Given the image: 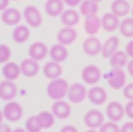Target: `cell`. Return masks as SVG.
Here are the masks:
<instances>
[{
  "label": "cell",
  "mask_w": 133,
  "mask_h": 132,
  "mask_svg": "<svg viewBox=\"0 0 133 132\" xmlns=\"http://www.w3.org/2000/svg\"><path fill=\"white\" fill-rule=\"evenodd\" d=\"M68 89V82L63 78H58L49 83L47 87V92L51 99L58 100L67 94Z\"/></svg>",
  "instance_id": "cell-1"
},
{
  "label": "cell",
  "mask_w": 133,
  "mask_h": 132,
  "mask_svg": "<svg viewBox=\"0 0 133 132\" xmlns=\"http://www.w3.org/2000/svg\"><path fill=\"white\" fill-rule=\"evenodd\" d=\"M3 116L8 121L16 122L19 121L23 115V109L21 105L17 102L7 103L3 107Z\"/></svg>",
  "instance_id": "cell-2"
},
{
  "label": "cell",
  "mask_w": 133,
  "mask_h": 132,
  "mask_svg": "<svg viewBox=\"0 0 133 132\" xmlns=\"http://www.w3.org/2000/svg\"><path fill=\"white\" fill-rule=\"evenodd\" d=\"M107 82L113 89L118 90L122 88L126 81V76L122 69L113 68L108 73Z\"/></svg>",
  "instance_id": "cell-3"
},
{
  "label": "cell",
  "mask_w": 133,
  "mask_h": 132,
  "mask_svg": "<svg viewBox=\"0 0 133 132\" xmlns=\"http://www.w3.org/2000/svg\"><path fill=\"white\" fill-rule=\"evenodd\" d=\"M23 16L27 23L32 28H37L42 23V16L34 6H26L23 10Z\"/></svg>",
  "instance_id": "cell-4"
},
{
  "label": "cell",
  "mask_w": 133,
  "mask_h": 132,
  "mask_svg": "<svg viewBox=\"0 0 133 132\" xmlns=\"http://www.w3.org/2000/svg\"><path fill=\"white\" fill-rule=\"evenodd\" d=\"M87 93L85 87L80 83H74L70 87L67 92L69 100L73 103H79L82 102Z\"/></svg>",
  "instance_id": "cell-5"
},
{
  "label": "cell",
  "mask_w": 133,
  "mask_h": 132,
  "mask_svg": "<svg viewBox=\"0 0 133 132\" xmlns=\"http://www.w3.org/2000/svg\"><path fill=\"white\" fill-rule=\"evenodd\" d=\"M101 75L100 69L94 65L86 66L81 73L83 80L89 85H93L99 81L101 78Z\"/></svg>",
  "instance_id": "cell-6"
},
{
  "label": "cell",
  "mask_w": 133,
  "mask_h": 132,
  "mask_svg": "<svg viewBox=\"0 0 133 132\" xmlns=\"http://www.w3.org/2000/svg\"><path fill=\"white\" fill-rule=\"evenodd\" d=\"M18 88L13 81L4 80L0 82V99L3 101H10L17 95Z\"/></svg>",
  "instance_id": "cell-7"
},
{
  "label": "cell",
  "mask_w": 133,
  "mask_h": 132,
  "mask_svg": "<svg viewBox=\"0 0 133 132\" xmlns=\"http://www.w3.org/2000/svg\"><path fill=\"white\" fill-rule=\"evenodd\" d=\"M85 125L89 128H96L100 127L103 123L104 117L101 112L96 109L88 111L84 116Z\"/></svg>",
  "instance_id": "cell-8"
},
{
  "label": "cell",
  "mask_w": 133,
  "mask_h": 132,
  "mask_svg": "<svg viewBox=\"0 0 133 132\" xmlns=\"http://www.w3.org/2000/svg\"><path fill=\"white\" fill-rule=\"evenodd\" d=\"M77 36L76 31L72 27H66L59 30L57 34V40L62 45H68L73 43Z\"/></svg>",
  "instance_id": "cell-9"
},
{
  "label": "cell",
  "mask_w": 133,
  "mask_h": 132,
  "mask_svg": "<svg viewBox=\"0 0 133 132\" xmlns=\"http://www.w3.org/2000/svg\"><path fill=\"white\" fill-rule=\"evenodd\" d=\"M101 42L96 37H90L84 41L83 43V50L84 52L89 56H96L101 51Z\"/></svg>",
  "instance_id": "cell-10"
},
{
  "label": "cell",
  "mask_w": 133,
  "mask_h": 132,
  "mask_svg": "<svg viewBox=\"0 0 133 132\" xmlns=\"http://www.w3.org/2000/svg\"><path fill=\"white\" fill-rule=\"evenodd\" d=\"M1 18L4 23L8 26L17 25L21 19V14L19 10L15 8H8L3 10Z\"/></svg>",
  "instance_id": "cell-11"
},
{
  "label": "cell",
  "mask_w": 133,
  "mask_h": 132,
  "mask_svg": "<svg viewBox=\"0 0 133 132\" xmlns=\"http://www.w3.org/2000/svg\"><path fill=\"white\" fill-rule=\"evenodd\" d=\"M47 47L42 42L37 41L33 43L29 49V55L31 58L38 62L44 59L47 55Z\"/></svg>",
  "instance_id": "cell-12"
},
{
  "label": "cell",
  "mask_w": 133,
  "mask_h": 132,
  "mask_svg": "<svg viewBox=\"0 0 133 132\" xmlns=\"http://www.w3.org/2000/svg\"><path fill=\"white\" fill-rule=\"evenodd\" d=\"M89 101L95 105H100L107 100V94L105 90L101 87L95 86L90 88L87 93Z\"/></svg>",
  "instance_id": "cell-13"
},
{
  "label": "cell",
  "mask_w": 133,
  "mask_h": 132,
  "mask_svg": "<svg viewBox=\"0 0 133 132\" xmlns=\"http://www.w3.org/2000/svg\"><path fill=\"white\" fill-rule=\"evenodd\" d=\"M21 73L26 77H33L37 74L39 66L37 61L32 58H26L23 60L20 65Z\"/></svg>",
  "instance_id": "cell-14"
},
{
  "label": "cell",
  "mask_w": 133,
  "mask_h": 132,
  "mask_svg": "<svg viewBox=\"0 0 133 132\" xmlns=\"http://www.w3.org/2000/svg\"><path fill=\"white\" fill-rule=\"evenodd\" d=\"M119 40L117 37L113 35L109 38L101 46L100 53L104 58H109L118 47Z\"/></svg>",
  "instance_id": "cell-15"
},
{
  "label": "cell",
  "mask_w": 133,
  "mask_h": 132,
  "mask_svg": "<svg viewBox=\"0 0 133 132\" xmlns=\"http://www.w3.org/2000/svg\"><path fill=\"white\" fill-rule=\"evenodd\" d=\"M101 26L107 32H113L118 27L119 21L118 17L112 13L103 15L100 19Z\"/></svg>",
  "instance_id": "cell-16"
},
{
  "label": "cell",
  "mask_w": 133,
  "mask_h": 132,
  "mask_svg": "<svg viewBox=\"0 0 133 132\" xmlns=\"http://www.w3.org/2000/svg\"><path fill=\"white\" fill-rule=\"evenodd\" d=\"M106 113L108 117L111 121H118L123 117L124 110L120 103L116 101H113L107 105Z\"/></svg>",
  "instance_id": "cell-17"
},
{
  "label": "cell",
  "mask_w": 133,
  "mask_h": 132,
  "mask_svg": "<svg viewBox=\"0 0 133 132\" xmlns=\"http://www.w3.org/2000/svg\"><path fill=\"white\" fill-rule=\"evenodd\" d=\"M53 114L60 119L68 118L71 113L70 105L65 101L58 100L55 102L51 107Z\"/></svg>",
  "instance_id": "cell-18"
},
{
  "label": "cell",
  "mask_w": 133,
  "mask_h": 132,
  "mask_svg": "<svg viewBox=\"0 0 133 132\" xmlns=\"http://www.w3.org/2000/svg\"><path fill=\"white\" fill-rule=\"evenodd\" d=\"M2 72L6 80L11 81L17 79L21 73L19 66L14 62L6 63L3 67Z\"/></svg>",
  "instance_id": "cell-19"
},
{
  "label": "cell",
  "mask_w": 133,
  "mask_h": 132,
  "mask_svg": "<svg viewBox=\"0 0 133 132\" xmlns=\"http://www.w3.org/2000/svg\"><path fill=\"white\" fill-rule=\"evenodd\" d=\"M43 73L48 78H58L62 73V68L59 63L50 61L46 63L43 67Z\"/></svg>",
  "instance_id": "cell-20"
},
{
  "label": "cell",
  "mask_w": 133,
  "mask_h": 132,
  "mask_svg": "<svg viewBox=\"0 0 133 132\" xmlns=\"http://www.w3.org/2000/svg\"><path fill=\"white\" fill-rule=\"evenodd\" d=\"M61 21L66 27H72L76 25L79 21L78 13L73 9H68L62 12Z\"/></svg>",
  "instance_id": "cell-21"
},
{
  "label": "cell",
  "mask_w": 133,
  "mask_h": 132,
  "mask_svg": "<svg viewBox=\"0 0 133 132\" xmlns=\"http://www.w3.org/2000/svg\"><path fill=\"white\" fill-rule=\"evenodd\" d=\"M49 54L53 61L59 63L64 61L67 58L68 51L64 45L56 44L51 47Z\"/></svg>",
  "instance_id": "cell-22"
},
{
  "label": "cell",
  "mask_w": 133,
  "mask_h": 132,
  "mask_svg": "<svg viewBox=\"0 0 133 132\" xmlns=\"http://www.w3.org/2000/svg\"><path fill=\"white\" fill-rule=\"evenodd\" d=\"M112 13L117 17H123L130 11V6L126 0H114L111 6Z\"/></svg>",
  "instance_id": "cell-23"
},
{
  "label": "cell",
  "mask_w": 133,
  "mask_h": 132,
  "mask_svg": "<svg viewBox=\"0 0 133 132\" xmlns=\"http://www.w3.org/2000/svg\"><path fill=\"white\" fill-rule=\"evenodd\" d=\"M64 4L62 0H47L45 5V9L50 17L58 16L63 11Z\"/></svg>",
  "instance_id": "cell-24"
},
{
  "label": "cell",
  "mask_w": 133,
  "mask_h": 132,
  "mask_svg": "<svg viewBox=\"0 0 133 132\" xmlns=\"http://www.w3.org/2000/svg\"><path fill=\"white\" fill-rule=\"evenodd\" d=\"M100 26V19L97 15L85 17L84 29L87 34L91 35L96 34L99 31Z\"/></svg>",
  "instance_id": "cell-25"
},
{
  "label": "cell",
  "mask_w": 133,
  "mask_h": 132,
  "mask_svg": "<svg viewBox=\"0 0 133 132\" xmlns=\"http://www.w3.org/2000/svg\"><path fill=\"white\" fill-rule=\"evenodd\" d=\"M109 58L110 65L113 68L121 69L128 61V56L122 51H115Z\"/></svg>",
  "instance_id": "cell-26"
},
{
  "label": "cell",
  "mask_w": 133,
  "mask_h": 132,
  "mask_svg": "<svg viewBox=\"0 0 133 132\" xmlns=\"http://www.w3.org/2000/svg\"><path fill=\"white\" fill-rule=\"evenodd\" d=\"M30 30L25 25H20L17 26L13 30L12 38L17 43H23L26 42L30 37Z\"/></svg>",
  "instance_id": "cell-27"
},
{
  "label": "cell",
  "mask_w": 133,
  "mask_h": 132,
  "mask_svg": "<svg viewBox=\"0 0 133 132\" xmlns=\"http://www.w3.org/2000/svg\"><path fill=\"white\" fill-rule=\"evenodd\" d=\"M98 11L97 3L91 0H84L79 6V11L85 17L96 15Z\"/></svg>",
  "instance_id": "cell-28"
},
{
  "label": "cell",
  "mask_w": 133,
  "mask_h": 132,
  "mask_svg": "<svg viewBox=\"0 0 133 132\" xmlns=\"http://www.w3.org/2000/svg\"><path fill=\"white\" fill-rule=\"evenodd\" d=\"M119 30L121 34L126 38L133 36V19L131 18L124 19L119 24Z\"/></svg>",
  "instance_id": "cell-29"
},
{
  "label": "cell",
  "mask_w": 133,
  "mask_h": 132,
  "mask_svg": "<svg viewBox=\"0 0 133 132\" xmlns=\"http://www.w3.org/2000/svg\"><path fill=\"white\" fill-rule=\"evenodd\" d=\"M37 117L42 128H50L55 123L53 115L48 111H42L37 115Z\"/></svg>",
  "instance_id": "cell-30"
},
{
  "label": "cell",
  "mask_w": 133,
  "mask_h": 132,
  "mask_svg": "<svg viewBox=\"0 0 133 132\" xmlns=\"http://www.w3.org/2000/svg\"><path fill=\"white\" fill-rule=\"evenodd\" d=\"M25 128L28 132H40L42 128L38 121L37 115L29 117L25 122Z\"/></svg>",
  "instance_id": "cell-31"
},
{
  "label": "cell",
  "mask_w": 133,
  "mask_h": 132,
  "mask_svg": "<svg viewBox=\"0 0 133 132\" xmlns=\"http://www.w3.org/2000/svg\"><path fill=\"white\" fill-rule=\"evenodd\" d=\"M11 55V52L9 46L4 44H0V64L7 63Z\"/></svg>",
  "instance_id": "cell-32"
},
{
  "label": "cell",
  "mask_w": 133,
  "mask_h": 132,
  "mask_svg": "<svg viewBox=\"0 0 133 132\" xmlns=\"http://www.w3.org/2000/svg\"><path fill=\"white\" fill-rule=\"evenodd\" d=\"M99 132H119L118 125L113 122H108L100 126Z\"/></svg>",
  "instance_id": "cell-33"
},
{
  "label": "cell",
  "mask_w": 133,
  "mask_h": 132,
  "mask_svg": "<svg viewBox=\"0 0 133 132\" xmlns=\"http://www.w3.org/2000/svg\"><path fill=\"white\" fill-rule=\"evenodd\" d=\"M123 94L125 98L132 100L133 99V84L132 82H130L124 87Z\"/></svg>",
  "instance_id": "cell-34"
},
{
  "label": "cell",
  "mask_w": 133,
  "mask_h": 132,
  "mask_svg": "<svg viewBox=\"0 0 133 132\" xmlns=\"http://www.w3.org/2000/svg\"><path fill=\"white\" fill-rule=\"evenodd\" d=\"M125 112L130 118H132L133 116V102L132 100L128 102L125 107Z\"/></svg>",
  "instance_id": "cell-35"
},
{
  "label": "cell",
  "mask_w": 133,
  "mask_h": 132,
  "mask_svg": "<svg viewBox=\"0 0 133 132\" xmlns=\"http://www.w3.org/2000/svg\"><path fill=\"white\" fill-rule=\"evenodd\" d=\"M119 132H133V123L132 122L125 123L119 129Z\"/></svg>",
  "instance_id": "cell-36"
},
{
  "label": "cell",
  "mask_w": 133,
  "mask_h": 132,
  "mask_svg": "<svg viewBox=\"0 0 133 132\" xmlns=\"http://www.w3.org/2000/svg\"><path fill=\"white\" fill-rule=\"evenodd\" d=\"M125 53L126 55L130 57H132L133 56V41H130L125 47Z\"/></svg>",
  "instance_id": "cell-37"
},
{
  "label": "cell",
  "mask_w": 133,
  "mask_h": 132,
  "mask_svg": "<svg viewBox=\"0 0 133 132\" xmlns=\"http://www.w3.org/2000/svg\"><path fill=\"white\" fill-rule=\"evenodd\" d=\"M60 132H78L77 129L71 125H68L61 128Z\"/></svg>",
  "instance_id": "cell-38"
},
{
  "label": "cell",
  "mask_w": 133,
  "mask_h": 132,
  "mask_svg": "<svg viewBox=\"0 0 133 132\" xmlns=\"http://www.w3.org/2000/svg\"><path fill=\"white\" fill-rule=\"evenodd\" d=\"M63 2L69 6L75 7L79 5L82 0H63Z\"/></svg>",
  "instance_id": "cell-39"
},
{
  "label": "cell",
  "mask_w": 133,
  "mask_h": 132,
  "mask_svg": "<svg viewBox=\"0 0 133 132\" xmlns=\"http://www.w3.org/2000/svg\"><path fill=\"white\" fill-rule=\"evenodd\" d=\"M0 132H12L11 127L6 124H0Z\"/></svg>",
  "instance_id": "cell-40"
},
{
  "label": "cell",
  "mask_w": 133,
  "mask_h": 132,
  "mask_svg": "<svg viewBox=\"0 0 133 132\" xmlns=\"http://www.w3.org/2000/svg\"><path fill=\"white\" fill-rule=\"evenodd\" d=\"M9 0H0V11L6 9L9 5Z\"/></svg>",
  "instance_id": "cell-41"
},
{
  "label": "cell",
  "mask_w": 133,
  "mask_h": 132,
  "mask_svg": "<svg viewBox=\"0 0 133 132\" xmlns=\"http://www.w3.org/2000/svg\"><path fill=\"white\" fill-rule=\"evenodd\" d=\"M127 69L129 75L132 76L133 75V61L132 60L130 61L128 63L127 66Z\"/></svg>",
  "instance_id": "cell-42"
},
{
  "label": "cell",
  "mask_w": 133,
  "mask_h": 132,
  "mask_svg": "<svg viewBox=\"0 0 133 132\" xmlns=\"http://www.w3.org/2000/svg\"><path fill=\"white\" fill-rule=\"evenodd\" d=\"M12 132H26V131L22 128H16Z\"/></svg>",
  "instance_id": "cell-43"
},
{
  "label": "cell",
  "mask_w": 133,
  "mask_h": 132,
  "mask_svg": "<svg viewBox=\"0 0 133 132\" xmlns=\"http://www.w3.org/2000/svg\"><path fill=\"white\" fill-rule=\"evenodd\" d=\"M3 113L2 111L0 110V124L2 123L3 119Z\"/></svg>",
  "instance_id": "cell-44"
},
{
  "label": "cell",
  "mask_w": 133,
  "mask_h": 132,
  "mask_svg": "<svg viewBox=\"0 0 133 132\" xmlns=\"http://www.w3.org/2000/svg\"><path fill=\"white\" fill-rule=\"evenodd\" d=\"M86 132H97V131H96V130H89L86 131Z\"/></svg>",
  "instance_id": "cell-45"
},
{
  "label": "cell",
  "mask_w": 133,
  "mask_h": 132,
  "mask_svg": "<svg viewBox=\"0 0 133 132\" xmlns=\"http://www.w3.org/2000/svg\"><path fill=\"white\" fill-rule=\"evenodd\" d=\"M91 1H94V2H96V3H98V2H99L102 1V0H91Z\"/></svg>",
  "instance_id": "cell-46"
},
{
  "label": "cell",
  "mask_w": 133,
  "mask_h": 132,
  "mask_svg": "<svg viewBox=\"0 0 133 132\" xmlns=\"http://www.w3.org/2000/svg\"><path fill=\"white\" fill-rule=\"evenodd\" d=\"M13 1H18V0H13Z\"/></svg>",
  "instance_id": "cell-47"
}]
</instances>
